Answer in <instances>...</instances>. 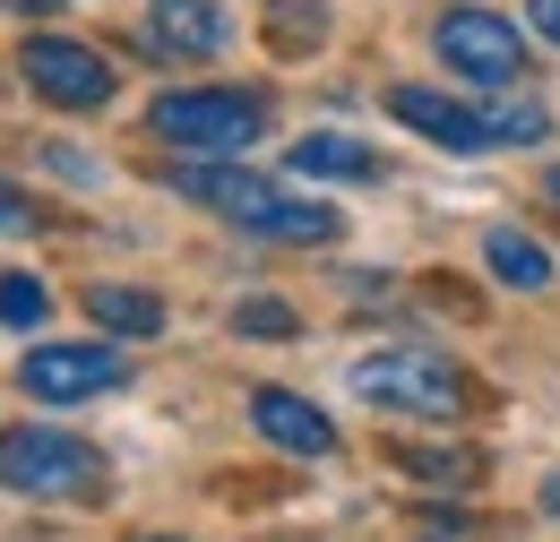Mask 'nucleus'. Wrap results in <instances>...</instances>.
I'll use <instances>...</instances> for the list:
<instances>
[{"instance_id":"obj_16","label":"nucleus","mask_w":560,"mask_h":542,"mask_svg":"<svg viewBox=\"0 0 560 542\" xmlns=\"http://www.w3.org/2000/svg\"><path fill=\"white\" fill-rule=\"evenodd\" d=\"M268 35H277V52H302V44H319V35H328V17H319V0H277Z\"/></svg>"},{"instance_id":"obj_22","label":"nucleus","mask_w":560,"mask_h":542,"mask_svg":"<svg viewBox=\"0 0 560 542\" xmlns=\"http://www.w3.org/2000/svg\"><path fill=\"white\" fill-rule=\"evenodd\" d=\"M544 508H552V517H560V474H552V482H544Z\"/></svg>"},{"instance_id":"obj_1","label":"nucleus","mask_w":560,"mask_h":542,"mask_svg":"<svg viewBox=\"0 0 560 542\" xmlns=\"http://www.w3.org/2000/svg\"><path fill=\"white\" fill-rule=\"evenodd\" d=\"M173 190L182 199L215 207L233 233H250V241H284V250H319V241H337L346 233V215L328 199H302V190H284L268 173H250V164H233V155H208V164H182L173 173Z\"/></svg>"},{"instance_id":"obj_6","label":"nucleus","mask_w":560,"mask_h":542,"mask_svg":"<svg viewBox=\"0 0 560 542\" xmlns=\"http://www.w3.org/2000/svg\"><path fill=\"white\" fill-rule=\"evenodd\" d=\"M431 52L457 69V78H475V86H526V78H535V52H526L517 17H500L483 0L440 9V17H431Z\"/></svg>"},{"instance_id":"obj_17","label":"nucleus","mask_w":560,"mask_h":542,"mask_svg":"<svg viewBox=\"0 0 560 542\" xmlns=\"http://www.w3.org/2000/svg\"><path fill=\"white\" fill-rule=\"evenodd\" d=\"M293 328H302V319H293V310H284V302H268V293H259V302H242V310H233V337H293Z\"/></svg>"},{"instance_id":"obj_7","label":"nucleus","mask_w":560,"mask_h":542,"mask_svg":"<svg viewBox=\"0 0 560 542\" xmlns=\"http://www.w3.org/2000/svg\"><path fill=\"white\" fill-rule=\"evenodd\" d=\"M18 78H26L44 104H61V113H104V104L121 95L113 61H104L95 44H70V35H26V52H18Z\"/></svg>"},{"instance_id":"obj_13","label":"nucleus","mask_w":560,"mask_h":542,"mask_svg":"<svg viewBox=\"0 0 560 542\" xmlns=\"http://www.w3.org/2000/svg\"><path fill=\"white\" fill-rule=\"evenodd\" d=\"M483 259H491V275H500V284H517V293H552V250H544V241H526V233H509V224L483 241Z\"/></svg>"},{"instance_id":"obj_3","label":"nucleus","mask_w":560,"mask_h":542,"mask_svg":"<svg viewBox=\"0 0 560 542\" xmlns=\"http://www.w3.org/2000/svg\"><path fill=\"white\" fill-rule=\"evenodd\" d=\"M0 491L44 499V508H95L113 491V466L95 439L52 431V422H9L0 431Z\"/></svg>"},{"instance_id":"obj_10","label":"nucleus","mask_w":560,"mask_h":542,"mask_svg":"<svg viewBox=\"0 0 560 542\" xmlns=\"http://www.w3.org/2000/svg\"><path fill=\"white\" fill-rule=\"evenodd\" d=\"M250 422L284 457H337V422L311 405V397H293V388H250Z\"/></svg>"},{"instance_id":"obj_18","label":"nucleus","mask_w":560,"mask_h":542,"mask_svg":"<svg viewBox=\"0 0 560 542\" xmlns=\"http://www.w3.org/2000/svg\"><path fill=\"white\" fill-rule=\"evenodd\" d=\"M422 542H491V526H475V517H440V508H422L415 517Z\"/></svg>"},{"instance_id":"obj_8","label":"nucleus","mask_w":560,"mask_h":542,"mask_svg":"<svg viewBox=\"0 0 560 542\" xmlns=\"http://www.w3.org/2000/svg\"><path fill=\"white\" fill-rule=\"evenodd\" d=\"M121 379H130V353H113V344H35L18 362V388L35 405H86V397H104Z\"/></svg>"},{"instance_id":"obj_4","label":"nucleus","mask_w":560,"mask_h":542,"mask_svg":"<svg viewBox=\"0 0 560 542\" xmlns=\"http://www.w3.org/2000/svg\"><path fill=\"white\" fill-rule=\"evenodd\" d=\"M353 397L380 413H406V422H457L466 413V370L431 344H380L353 362Z\"/></svg>"},{"instance_id":"obj_21","label":"nucleus","mask_w":560,"mask_h":542,"mask_svg":"<svg viewBox=\"0 0 560 542\" xmlns=\"http://www.w3.org/2000/svg\"><path fill=\"white\" fill-rule=\"evenodd\" d=\"M0 9H18V17H52L61 0H0Z\"/></svg>"},{"instance_id":"obj_24","label":"nucleus","mask_w":560,"mask_h":542,"mask_svg":"<svg viewBox=\"0 0 560 542\" xmlns=\"http://www.w3.org/2000/svg\"><path fill=\"white\" fill-rule=\"evenodd\" d=\"M130 542H173V534H130Z\"/></svg>"},{"instance_id":"obj_12","label":"nucleus","mask_w":560,"mask_h":542,"mask_svg":"<svg viewBox=\"0 0 560 542\" xmlns=\"http://www.w3.org/2000/svg\"><path fill=\"white\" fill-rule=\"evenodd\" d=\"M86 319H95L104 337H155V328H164V302L139 293V284H86Z\"/></svg>"},{"instance_id":"obj_19","label":"nucleus","mask_w":560,"mask_h":542,"mask_svg":"<svg viewBox=\"0 0 560 542\" xmlns=\"http://www.w3.org/2000/svg\"><path fill=\"white\" fill-rule=\"evenodd\" d=\"M35 224H44V207L26 199L18 181H0V233H35Z\"/></svg>"},{"instance_id":"obj_14","label":"nucleus","mask_w":560,"mask_h":542,"mask_svg":"<svg viewBox=\"0 0 560 542\" xmlns=\"http://www.w3.org/2000/svg\"><path fill=\"white\" fill-rule=\"evenodd\" d=\"M388 466L415 482H440V491H475L483 482V448H388Z\"/></svg>"},{"instance_id":"obj_5","label":"nucleus","mask_w":560,"mask_h":542,"mask_svg":"<svg viewBox=\"0 0 560 542\" xmlns=\"http://www.w3.org/2000/svg\"><path fill=\"white\" fill-rule=\"evenodd\" d=\"M147 130L190 146V155H242V146L268 138V95H250V86H182V95L147 104Z\"/></svg>"},{"instance_id":"obj_2","label":"nucleus","mask_w":560,"mask_h":542,"mask_svg":"<svg viewBox=\"0 0 560 542\" xmlns=\"http://www.w3.org/2000/svg\"><path fill=\"white\" fill-rule=\"evenodd\" d=\"M388 113L406 130H422L431 146H448V155H500V146H544L552 138V113L517 86H483V104L440 95V86H388Z\"/></svg>"},{"instance_id":"obj_9","label":"nucleus","mask_w":560,"mask_h":542,"mask_svg":"<svg viewBox=\"0 0 560 542\" xmlns=\"http://www.w3.org/2000/svg\"><path fill=\"white\" fill-rule=\"evenodd\" d=\"M233 44V9L215 0H147V52L155 61H215Z\"/></svg>"},{"instance_id":"obj_15","label":"nucleus","mask_w":560,"mask_h":542,"mask_svg":"<svg viewBox=\"0 0 560 542\" xmlns=\"http://www.w3.org/2000/svg\"><path fill=\"white\" fill-rule=\"evenodd\" d=\"M44 310H52V293H44L26 268L0 275V328H44Z\"/></svg>"},{"instance_id":"obj_20","label":"nucleus","mask_w":560,"mask_h":542,"mask_svg":"<svg viewBox=\"0 0 560 542\" xmlns=\"http://www.w3.org/2000/svg\"><path fill=\"white\" fill-rule=\"evenodd\" d=\"M526 26H535L544 44H560V0H526Z\"/></svg>"},{"instance_id":"obj_11","label":"nucleus","mask_w":560,"mask_h":542,"mask_svg":"<svg viewBox=\"0 0 560 542\" xmlns=\"http://www.w3.org/2000/svg\"><path fill=\"white\" fill-rule=\"evenodd\" d=\"M284 164H293L302 181H380V155L346 130H311L302 146H284Z\"/></svg>"},{"instance_id":"obj_23","label":"nucleus","mask_w":560,"mask_h":542,"mask_svg":"<svg viewBox=\"0 0 560 542\" xmlns=\"http://www.w3.org/2000/svg\"><path fill=\"white\" fill-rule=\"evenodd\" d=\"M544 199H552V207H560V164H552V173H544Z\"/></svg>"}]
</instances>
